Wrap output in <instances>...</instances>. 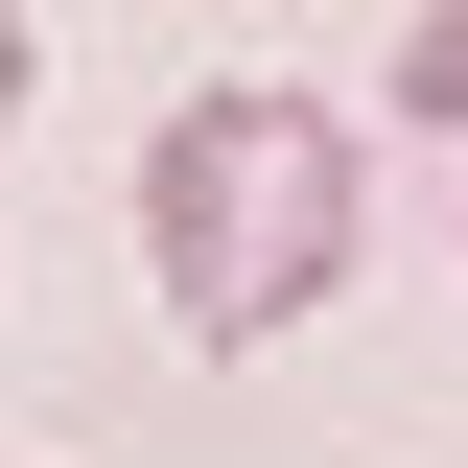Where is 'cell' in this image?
Returning <instances> with one entry per match:
<instances>
[{
    "mask_svg": "<svg viewBox=\"0 0 468 468\" xmlns=\"http://www.w3.org/2000/svg\"><path fill=\"white\" fill-rule=\"evenodd\" d=\"M351 234H375V187H351L328 94H187L165 141H141V258H165V304L211 351L304 328V304L351 282Z\"/></svg>",
    "mask_w": 468,
    "mask_h": 468,
    "instance_id": "6da1fadb",
    "label": "cell"
},
{
    "mask_svg": "<svg viewBox=\"0 0 468 468\" xmlns=\"http://www.w3.org/2000/svg\"><path fill=\"white\" fill-rule=\"evenodd\" d=\"M399 94H421V117H468V0H421V48H399Z\"/></svg>",
    "mask_w": 468,
    "mask_h": 468,
    "instance_id": "7a4b0ae2",
    "label": "cell"
},
{
    "mask_svg": "<svg viewBox=\"0 0 468 468\" xmlns=\"http://www.w3.org/2000/svg\"><path fill=\"white\" fill-rule=\"evenodd\" d=\"M0 117H24V0H0Z\"/></svg>",
    "mask_w": 468,
    "mask_h": 468,
    "instance_id": "3957f363",
    "label": "cell"
}]
</instances>
